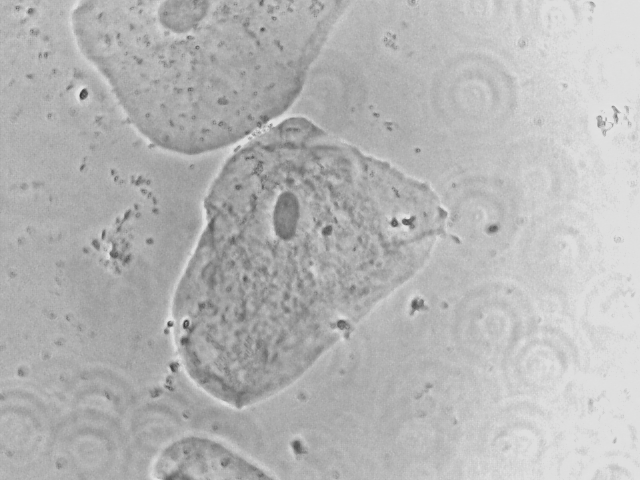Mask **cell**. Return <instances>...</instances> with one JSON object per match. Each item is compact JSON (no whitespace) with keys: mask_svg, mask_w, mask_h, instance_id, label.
I'll use <instances>...</instances> for the list:
<instances>
[{"mask_svg":"<svg viewBox=\"0 0 640 480\" xmlns=\"http://www.w3.org/2000/svg\"><path fill=\"white\" fill-rule=\"evenodd\" d=\"M375 205L348 173L256 153L230 156L204 199V226L172 302L192 363L252 382L295 346L325 338L356 299Z\"/></svg>","mask_w":640,"mask_h":480,"instance_id":"6da1fadb","label":"cell"},{"mask_svg":"<svg viewBox=\"0 0 640 480\" xmlns=\"http://www.w3.org/2000/svg\"><path fill=\"white\" fill-rule=\"evenodd\" d=\"M342 1H79L77 47L136 130L198 155L282 114L343 13Z\"/></svg>","mask_w":640,"mask_h":480,"instance_id":"7a4b0ae2","label":"cell"},{"mask_svg":"<svg viewBox=\"0 0 640 480\" xmlns=\"http://www.w3.org/2000/svg\"><path fill=\"white\" fill-rule=\"evenodd\" d=\"M157 479L271 478L266 469L217 440L187 436L161 450L152 464Z\"/></svg>","mask_w":640,"mask_h":480,"instance_id":"3957f363","label":"cell"}]
</instances>
